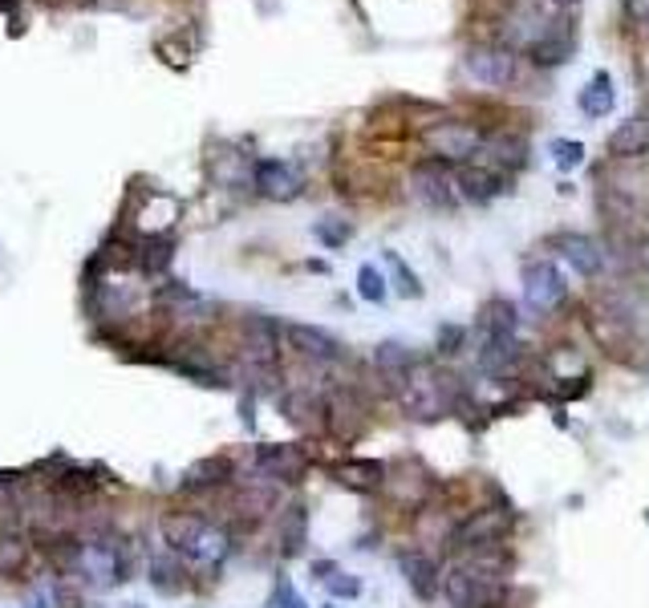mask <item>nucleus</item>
Listing matches in <instances>:
<instances>
[{
    "mask_svg": "<svg viewBox=\"0 0 649 608\" xmlns=\"http://www.w3.org/2000/svg\"><path fill=\"white\" fill-rule=\"evenodd\" d=\"M309 467H313V458L292 442H264L252 451V470L276 487H297L309 475Z\"/></svg>",
    "mask_w": 649,
    "mask_h": 608,
    "instance_id": "obj_10",
    "label": "nucleus"
},
{
    "mask_svg": "<svg viewBox=\"0 0 649 608\" xmlns=\"http://www.w3.org/2000/svg\"><path fill=\"white\" fill-rule=\"evenodd\" d=\"M370 366L382 378V385H389L394 378H402L406 369L419 366V354L406 345V341H377L374 354H370Z\"/></svg>",
    "mask_w": 649,
    "mask_h": 608,
    "instance_id": "obj_23",
    "label": "nucleus"
},
{
    "mask_svg": "<svg viewBox=\"0 0 649 608\" xmlns=\"http://www.w3.org/2000/svg\"><path fill=\"white\" fill-rule=\"evenodd\" d=\"M540 4H544V9H549V13H568V9H577L580 0H540Z\"/></svg>",
    "mask_w": 649,
    "mask_h": 608,
    "instance_id": "obj_35",
    "label": "nucleus"
},
{
    "mask_svg": "<svg viewBox=\"0 0 649 608\" xmlns=\"http://www.w3.org/2000/svg\"><path fill=\"white\" fill-rule=\"evenodd\" d=\"M552 252L561 255L580 281H597V276L605 272V260H609L605 243L585 236V231H561V236H552Z\"/></svg>",
    "mask_w": 649,
    "mask_h": 608,
    "instance_id": "obj_13",
    "label": "nucleus"
},
{
    "mask_svg": "<svg viewBox=\"0 0 649 608\" xmlns=\"http://www.w3.org/2000/svg\"><path fill=\"white\" fill-rule=\"evenodd\" d=\"M625 13H629V21H637V25H649V0H625Z\"/></svg>",
    "mask_w": 649,
    "mask_h": 608,
    "instance_id": "obj_33",
    "label": "nucleus"
},
{
    "mask_svg": "<svg viewBox=\"0 0 649 608\" xmlns=\"http://www.w3.org/2000/svg\"><path fill=\"white\" fill-rule=\"evenodd\" d=\"M467 341H471V329L467 325H443L438 329V357L450 361V357H459L467 349Z\"/></svg>",
    "mask_w": 649,
    "mask_h": 608,
    "instance_id": "obj_30",
    "label": "nucleus"
},
{
    "mask_svg": "<svg viewBox=\"0 0 649 608\" xmlns=\"http://www.w3.org/2000/svg\"><path fill=\"white\" fill-rule=\"evenodd\" d=\"M455 183H459V195L467 203H491V199L512 191V179H507L504 170L488 167V163H462V167H455Z\"/></svg>",
    "mask_w": 649,
    "mask_h": 608,
    "instance_id": "obj_15",
    "label": "nucleus"
},
{
    "mask_svg": "<svg viewBox=\"0 0 649 608\" xmlns=\"http://www.w3.org/2000/svg\"><path fill=\"white\" fill-rule=\"evenodd\" d=\"M479 341H504L519 337V309L507 297H491L476 317Z\"/></svg>",
    "mask_w": 649,
    "mask_h": 608,
    "instance_id": "obj_22",
    "label": "nucleus"
},
{
    "mask_svg": "<svg viewBox=\"0 0 649 608\" xmlns=\"http://www.w3.org/2000/svg\"><path fill=\"white\" fill-rule=\"evenodd\" d=\"M561 25L564 16L549 13L540 0H516L504 13V21H500V37H504L500 45L516 49V53H532L536 45L544 41V37H552Z\"/></svg>",
    "mask_w": 649,
    "mask_h": 608,
    "instance_id": "obj_5",
    "label": "nucleus"
},
{
    "mask_svg": "<svg viewBox=\"0 0 649 608\" xmlns=\"http://www.w3.org/2000/svg\"><path fill=\"white\" fill-rule=\"evenodd\" d=\"M646 524H649V511H646Z\"/></svg>",
    "mask_w": 649,
    "mask_h": 608,
    "instance_id": "obj_39",
    "label": "nucleus"
},
{
    "mask_svg": "<svg viewBox=\"0 0 649 608\" xmlns=\"http://www.w3.org/2000/svg\"><path fill=\"white\" fill-rule=\"evenodd\" d=\"M33 552H37V544H33V536L25 527L0 524V576H4V581H9V576H21V572L29 568Z\"/></svg>",
    "mask_w": 649,
    "mask_h": 608,
    "instance_id": "obj_20",
    "label": "nucleus"
},
{
    "mask_svg": "<svg viewBox=\"0 0 649 608\" xmlns=\"http://www.w3.org/2000/svg\"><path fill=\"white\" fill-rule=\"evenodd\" d=\"M268 608H309V605H304V596L297 593V584H292L289 576H276V588H273V596H268Z\"/></svg>",
    "mask_w": 649,
    "mask_h": 608,
    "instance_id": "obj_32",
    "label": "nucleus"
},
{
    "mask_svg": "<svg viewBox=\"0 0 649 608\" xmlns=\"http://www.w3.org/2000/svg\"><path fill=\"white\" fill-rule=\"evenodd\" d=\"M358 297L365 300V305H386L389 284H386V276H382L377 264H361L358 269Z\"/></svg>",
    "mask_w": 649,
    "mask_h": 608,
    "instance_id": "obj_27",
    "label": "nucleus"
},
{
    "mask_svg": "<svg viewBox=\"0 0 649 608\" xmlns=\"http://www.w3.org/2000/svg\"><path fill=\"white\" fill-rule=\"evenodd\" d=\"M313 236H317L321 248H329V252H337V248H346L349 240H353V227L346 224V219H317L313 224Z\"/></svg>",
    "mask_w": 649,
    "mask_h": 608,
    "instance_id": "obj_28",
    "label": "nucleus"
},
{
    "mask_svg": "<svg viewBox=\"0 0 649 608\" xmlns=\"http://www.w3.org/2000/svg\"><path fill=\"white\" fill-rule=\"evenodd\" d=\"M573 45H577V41H573V33H568V25H561L556 33H552V37H544V41L536 45V49H532L528 57H532L536 65H561L564 57H573Z\"/></svg>",
    "mask_w": 649,
    "mask_h": 608,
    "instance_id": "obj_25",
    "label": "nucleus"
},
{
    "mask_svg": "<svg viewBox=\"0 0 649 608\" xmlns=\"http://www.w3.org/2000/svg\"><path fill=\"white\" fill-rule=\"evenodd\" d=\"M394 564L402 572L406 588L419 596L422 605H434L438 596H443V564H438V556L431 548H402V552L394 556Z\"/></svg>",
    "mask_w": 649,
    "mask_h": 608,
    "instance_id": "obj_11",
    "label": "nucleus"
},
{
    "mask_svg": "<svg viewBox=\"0 0 649 608\" xmlns=\"http://www.w3.org/2000/svg\"><path fill=\"white\" fill-rule=\"evenodd\" d=\"M476 163H488V167L504 170L507 179H512V175L528 163V139L516 134V130H495V134H488Z\"/></svg>",
    "mask_w": 649,
    "mask_h": 608,
    "instance_id": "obj_18",
    "label": "nucleus"
},
{
    "mask_svg": "<svg viewBox=\"0 0 649 608\" xmlns=\"http://www.w3.org/2000/svg\"><path fill=\"white\" fill-rule=\"evenodd\" d=\"M146 581L163 596H183L191 588V568L171 548H159V552L146 560Z\"/></svg>",
    "mask_w": 649,
    "mask_h": 608,
    "instance_id": "obj_19",
    "label": "nucleus"
},
{
    "mask_svg": "<svg viewBox=\"0 0 649 608\" xmlns=\"http://www.w3.org/2000/svg\"><path fill=\"white\" fill-rule=\"evenodd\" d=\"M329 479L346 491L358 496H382V482H386V463L377 458H337L329 463Z\"/></svg>",
    "mask_w": 649,
    "mask_h": 608,
    "instance_id": "obj_17",
    "label": "nucleus"
},
{
    "mask_svg": "<svg viewBox=\"0 0 649 608\" xmlns=\"http://www.w3.org/2000/svg\"><path fill=\"white\" fill-rule=\"evenodd\" d=\"M549 155L556 163V170H577L585 163V142L577 139H552L549 142Z\"/></svg>",
    "mask_w": 649,
    "mask_h": 608,
    "instance_id": "obj_29",
    "label": "nucleus"
},
{
    "mask_svg": "<svg viewBox=\"0 0 649 608\" xmlns=\"http://www.w3.org/2000/svg\"><path fill=\"white\" fill-rule=\"evenodd\" d=\"M577 106H580V114L585 118H605V114H613V106H617V90H613V78H609L605 70H597L589 78V85L580 90V98H577Z\"/></svg>",
    "mask_w": 649,
    "mask_h": 608,
    "instance_id": "obj_24",
    "label": "nucleus"
},
{
    "mask_svg": "<svg viewBox=\"0 0 649 608\" xmlns=\"http://www.w3.org/2000/svg\"><path fill=\"white\" fill-rule=\"evenodd\" d=\"M386 394L398 402V410L410 418V422H443L450 414H459L462 397H467V385L450 373L447 366H438L431 357H419V366L406 369L402 378H394L386 385Z\"/></svg>",
    "mask_w": 649,
    "mask_h": 608,
    "instance_id": "obj_1",
    "label": "nucleus"
},
{
    "mask_svg": "<svg viewBox=\"0 0 649 608\" xmlns=\"http://www.w3.org/2000/svg\"><path fill=\"white\" fill-rule=\"evenodd\" d=\"M163 544L171 548L191 572H207L219 576L236 552V532L216 515H200V511H175L163 520Z\"/></svg>",
    "mask_w": 649,
    "mask_h": 608,
    "instance_id": "obj_2",
    "label": "nucleus"
},
{
    "mask_svg": "<svg viewBox=\"0 0 649 608\" xmlns=\"http://www.w3.org/2000/svg\"><path fill=\"white\" fill-rule=\"evenodd\" d=\"M236 458L231 454H207L203 463H191L183 470V479H179V496L188 499H207V496H219V491H228L231 482H236Z\"/></svg>",
    "mask_w": 649,
    "mask_h": 608,
    "instance_id": "obj_12",
    "label": "nucleus"
},
{
    "mask_svg": "<svg viewBox=\"0 0 649 608\" xmlns=\"http://www.w3.org/2000/svg\"><path fill=\"white\" fill-rule=\"evenodd\" d=\"M524 305L532 317H552V312H561L568 305V281H564V272L552 264V260H528L524 264Z\"/></svg>",
    "mask_w": 649,
    "mask_h": 608,
    "instance_id": "obj_6",
    "label": "nucleus"
},
{
    "mask_svg": "<svg viewBox=\"0 0 649 608\" xmlns=\"http://www.w3.org/2000/svg\"><path fill=\"white\" fill-rule=\"evenodd\" d=\"M309 568H313V576H317V581L325 584V581L333 576V572H337V560H313Z\"/></svg>",
    "mask_w": 649,
    "mask_h": 608,
    "instance_id": "obj_34",
    "label": "nucleus"
},
{
    "mask_svg": "<svg viewBox=\"0 0 649 608\" xmlns=\"http://www.w3.org/2000/svg\"><path fill=\"white\" fill-rule=\"evenodd\" d=\"M285 349H289V354L297 357L301 366L317 369V373H325V369L349 361L346 345L333 337L329 329L297 325V321H289V325H285Z\"/></svg>",
    "mask_w": 649,
    "mask_h": 608,
    "instance_id": "obj_8",
    "label": "nucleus"
},
{
    "mask_svg": "<svg viewBox=\"0 0 649 608\" xmlns=\"http://www.w3.org/2000/svg\"><path fill=\"white\" fill-rule=\"evenodd\" d=\"M273 532H276V556L280 560H297L309 544V508L301 499L280 503V511L273 515Z\"/></svg>",
    "mask_w": 649,
    "mask_h": 608,
    "instance_id": "obj_16",
    "label": "nucleus"
},
{
    "mask_svg": "<svg viewBox=\"0 0 649 608\" xmlns=\"http://www.w3.org/2000/svg\"><path fill=\"white\" fill-rule=\"evenodd\" d=\"M252 187H256L264 199H276V203H289L304 191L301 170L285 163V158H260L252 163Z\"/></svg>",
    "mask_w": 649,
    "mask_h": 608,
    "instance_id": "obj_14",
    "label": "nucleus"
},
{
    "mask_svg": "<svg viewBox=\"0 0 649 608\" xmlns=\"http://www.w3.org/2000/svg\"><path fill=\"white\" fill-rule=\"evenodd\" d=\"M483 127L476 122H462V118H443V122H431L422 130V146L431 151V158L447 163V167H462V163H476L479 151H483Z\"/></svg>",
    "mask_w": 649,
    "mask_h": 608,
    "instance_id": "obj_4",
    "label": "nucleus"
},
{
    "mask_svg": "<svg viewBox=\"0 0 649 608\" xmlns=\"http://www.w3.org/2000/svg\"><path fill=\"white\" fill-rule=\"evenodd\" d=\"M382 260H386V269L394 272V288H398V297H406V300H422V281H419V272L406 264L402 255L398 252H382Z\"/></svg>",
    "mask_w": 649,
    "mask_h": 608,
    "instance_id": "obj_26",
    "label": "nucleus"
},
{
    "mask_svg": "<svg viewBox=\"0 0 649 608\" xmlns=\"http://www.w3.org/2000/svg\"><path fill=\"white\" fill-rule=\"evenodd\" d=\"M382 496H386L398 511L419 515L426 503L438 499V479H434V470L426 467L422 458H398V463H386Z\"/></svg>",
    "mask_w": 649,
    "mask_h": 608,
    "instance_id": "obj_3",
    "label": "nucleus"
},
{
    "mask_svg": "<svg viewBox=\"0 0 649 608\" xmlns=\"http://www.w3.org/2000/svg\"><path fill=\"white\" fill-rule=\"evenodd\" d=\"M118 608H143V605H118Z\"/></svg>",
    "mask_w": 649,
    "mask_h": 608,
    "instance_id": "obj_38",
    "label": "nucleus"
},
{
    "mask_svg": "<svg viewBox=\"0 0 649 608\" xmlns=\"http://www.w3.org/2000/svg\"><path fill=\"white\" fill-rule=\"evenodd\" d=\"M321 608H341V605H337V600H329V605H321Z\"/></svg>",
    "mask_w": 649,
    "mask_h": 608,
    "instance_id": "obj_37",
    "label": "nucleus"
},
{
    "mask_svg": "<svg viewBox=\"0 0 649 608\" xmlns=\"http://www.w3.org/2000/svg\"><path fill=\"white\" fill-rule=\"evenodd\" d=\"M462 78L488 90H507L519 82V53L507 45H471L462 53Z\"/></svg>",
    "mask_w": 649,
    "mask_h": 608,
    "instance_id": "obj_7",
    "label": "nucleus"
},
{
    "mask_svg": "<svg viewBox=\"0 0 649 608\" xmlns=\"http://www.w3.org/2000/svg\"><path fill=\"white\" fill-rule=\"evenodd\" d=\"M410 195L419 199L431 212H455L462 203L459 183H455V167L438 163V158H422L410 170Z\"/></svg>",
    "mask_w": 649,
    "mask_h": 608,
    "instance_id": "obj_9",
    "label": "nucleus"
},
{
    "mask_svg": "<svg viewBox=\"0 0 649 608\" xmlns=\"http://www.w3.org/2000/svg\"><path fill=\"white\" fill-rule=\"evenodd\" d=\"M641 264L649 269V243H641Z\"/></svg>",
    "mask_w": 649,
    "mask_h": 608,
    "instance_id": "obj_36",
    "label": "nucleus"
},
{
    "mask_svg": "<svg viewBox=\"0 0 649 608\" xmlns=\"http://www.w3.org/2000/svg\"><path fill=\"white\" fill-rule=\"evenodd\" d=\"M361 588H365V584H361V576H353V572H341V568H337L329 581H325V593H329L333 600H358Z\"/></svg>",
    "mask_w": 649,
    "mask_h": 608,
    "instance_id": "obj_31",
    "label": "nucleus"
},
{
    "mask_svg": "<svg viewBox=\"0 0 649 608\" xmlns=\"http://www.w3.org/2000/svg\"><path fill=\"white\" fill-rule=\"evenodd\" d=\"M609 155L617 158V163H634V158L649 155V114L625 118V122L609 134Z\"/></svg>",
    "mask_w": 649,
    "mask_h": 608,
    "instance_id": "obj_21",
    "label": "nucleus"
}]
</instances>
